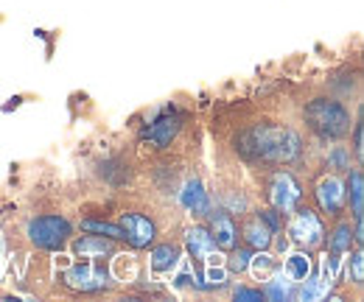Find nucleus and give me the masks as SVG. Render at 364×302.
Segmentation results:
<instances>
[{
  "instance_id": "1",
  "label": "nucleus",
  "mask_w": 364,
  "mask_h": 302,
  "mask_svg": "<svg viewBox=\"0 0 364 302\" xmlns=\"http://www.w3.org/2000/svg\"><path fill=\"white\" fill-rule=\"evenodd\" d=\"M238 149L252 157V160H264V163H291L300 157L303 143L300 134L286 126H272V124H258L252 129H247L238 137Z\"/></svg>"
},
{
  "instance_id": "2",
  "label": "nucleus",
  "mask_w": 364,
  "mask_h": 302,
  "mask_svg": "<svg viewBox=\"0 0 364 302\" xmlns=\"http://www.w3.org/2000/svg\"><path fill=\"white\" fill-rule=\"evenodd\" d=\"M306 124L322 140H339L350 131V112L333 98H314L306 107Z\"/></svg>"
},
{
  "instance_id": "3",
  "label": "nucleus",
  "mask_w": 364,
  "mask_h": 302,
  "mask_svg": "<svg viewBox=\"0 0 364 302\" xmlns=\"http://www.w3.org/2000/svg\"><path fill=\"white\" fill-rule=\"evenodd\" d=\"M70 232H73L70 221L62 216H40L28 221V238H31V244L37 249H46V252L65 249Z\"/></svg>"
},
{
  "instance_id": "4",
  "label": "nucleus",
  "mask_w": 364,
  "mask_h": 302,
  "mask_svg": "<svg viewBox=\"0 0 364 302\" xmlns=\"http://www.w3.org/2000/svg\"><path fill=\"white\" fill-rule=\"evenodd\" d=\"M65 286H70L76 291H101V288H109L112 280L101 260H85L65 271Z\"/></svg>"
},
{
  "instance_id": "5",
  "label": "nucleus",
  "mask_w": 364,
  "mask_h": 302,
  "mask_svg": "<svg viewBox=\"0 0 364 302\" xmlns=\"http://www.w3.org/2000/svg\"><path fill=\"white\" fill-rule=\"evenodd\" d=\"M300 196H303V190H300V185H297V179L289 171L274 173L272 182H269V202H272V207L277 213H283V216L294 213Z\"/></svg>"
},
{
  "instance_id": "6",
  "label": "nucleus",
  "mask_w": 364,
  "mask_h": 302,
  "mask_svg": "<svg viewBox=\"0 0 364 302\" xmlns=\"http://www.w3.org/2000/svg\"><path fill=\"white\" fill-rule=\"evenodd\" d=\"M289 235L300 244V247H306V249H317L322 247V241H325V230H322V221L317 218L314 210H297V216L291 218V224H289Z\"/></svg>"
},
{
  "instance_id": "7",
  "label": "nucleus",
  "mask_w": 364,
  "mask_h": 302,
  "mask_svg": "<svg viewBox=\"0 0 364 302\" xmlns=\"http://www.w3.org/2000/svg\"><path fill=\"white\" fill-rule=\"evenodd\" d=\"M182 129V118L177 115V112H163L157 121H151L146 129L140 131V140L143 143H149L151 149H166L177 134H180Z\"/></svg>"
},
{
  "instance_id": "8",
  "label": "nucleus",
  "mask_w": 364,
  "mask_h": 302,
  "mask_svg": "<svg viewBox=\"0 0 364 302\" xmlns=\"http://www.w3.org/2000/svg\"><path fill=\"white\" fill-rule=\"evenodd\" d=\"M121 230H124V238H127L135 249L151 247V241H154V235H157L154 221L146 216H140V213H124V218H121Z\"/></svg>"
},
{
  "instance_id": "9",
  "label": "nucleus",
  "mask_w": 364,
  "mask_h": 302,
  "mask_svg": "<svg viewBox=\"0 0 364 302\" xmlns=\"http://www.w3.org/2000/svg\"><path fill=\"white\" fill-rule=\"evenodd\" d=\"M317 205L322 213L328 216H339L342 205H345V185L336 176H325L317 185Z\"/></svg>"
},
{
  "instance_id": "10",
  "label": "nucleus",
  "mask_w": 364,
  "mask_h": 302,
  "mask_svg": "<svg viewBox=\"0 0 364 302\" xmlns=\"http://www.w3.org/2000/svg\"><path fill=\"white\" fill-rule=\"evenodd\" d=\"M180 202L182 207L193 216H208L210 213V196L205 190V185L199 179H188L180 190Z\"/></svg>"
},
{
  "instance_id": "11",
  "label": "nucleus",
  "mask_w": 364,
  "mask_h": 302,
  "mask_svg": "<svg viewBox=\"0 0 364 302\" xmlns=\"http://www.w3.org/2000/svg\"><path fill=\"white\" fill-rule=\"evenodd\" d=\"M185 247H188L191 258L199 260V263H208L216 252V241H213L210 230H205V227H191L185 232Z\"/></svg>"
},
{
  "instance_id": "12",
  "label": "nucleus",
  "mask_w": 364,
  "mask_h": 302,
  "mask_svg": "<svg viewBox=\"0 0 364 302\" xmlns=\"http://www.w3.org/2000/svg\"><path fill=\"white\" fill-rule=\"evenodd\" d=\"M210 235L216 241V249H235V244H238V227H235V221L228 213L213 218Z\"/></svg>"
},
{
  "instance_id": "13",
  "label": "nucleus",
  "mask_w": 364,
  "mask_h": 302,
  "mask_svg": "<svg viewBox=\"0 0 364 302\" xmlns=\"http://www.w3.org/2000/svg\"><path fill=\"white\" fill-rule=\"evenodd\" d=\"M73 252L79 258H104L112 252V244H109V238H101V235H85L73 244Z\"/></svg>"
},
{
  "instance_id": "14",
  "label": "nucleus",
  "mask_w": 364,
  "mask_h": 302,
  "mask_svg": "<svg viewBox=\"0 0 364 302\" xmlns=\"http://www.w3.org/2000/svg\"><path fill=\"white\" fill-rule=\"evenodd\" d=\"M244 238H247V244L252 247V249H269V244H272V230L261 221V216H255L252 221H247V227H244Z\"/></svg>"
},
{
  "instance_id": "15",
  "label": "nucleus",
  "mask_w": 364,
  "mask_h": 302,
  "mask_svg": "<svg viewBox=\"0 0 364 302\" xmlns=\"http://www.w3.org/2000/svg\"><path fill=\"white\" fill-rule=\"evenodd\" d=\"M177 260H180V247H174V244H160V247H154V252H151V269H154V271H171V269L177 266Z\"/></svg>"
},
{
  "instance_id": "16",
  "label": "nucleus",
  "mask_w": 364,
  "mask_h": 302,
  "mask_svg": "<svg viewBox=\"0 0 364 302\" xmlns=\"http://www.w3.org/2000/svg\"><path fill=\"white\" fill-rule=\"evenodd\" d=\"M345 196H350V205H353V216L362 218V210H364V176H362V171L350 173Z\"/></svg>"
},
{
  "instance_id": "17",
  "label": "nucleus",
  "mask_w": 364,
  "mask_h": 302,
  "mask_svg": "<svg viewBox=\"0 0 364 302\" xmlns=\"http://www.w3.org/2000/svg\"><path fill=\"white\" fill-rule=\"evenodd\" d=\"M286 274L291 277V283H303L311 274V260L306 258V255H300V252L289 255V260H286Z\"/></svg>"
},
{
  "instance_id": "18",
  "label": "nucleus",
  "mask_w": 364,
  "mask_h": 302,
  "mask_svg": "<svg viewBox=\"0 0 364 302\" xmlns=\"http://www.w3.org/2000/svg\"><path fill=\"white\" fill-rule=\"evenodd\" d=\"M82 230H87V232H95V235H101V238H109V241H124V230L118 227V224H109V221H82Z\"/></svg>"
},
{
  "instance_id": "19",
  "label": "nucleus",
  "mask_w": 364,
  "mask_h": 302,
  "mask_svg": "<svg viewBox=\"0 0 364 302\" xmlns=\"http://www.w3.org/2000/svg\"><path fill=\"white\" fill-rule=\"evenodd\" d=\"M350 241H353V232H350V224H339L331 235V255H345L350 249Z\"/></svg>"
},
{
  "instance_id": "20",
  "label": "nucleus",
  "mask_w": 364,
  "mask_h": 302,
  "mask_svg": "<svg viewBox=\"0 0 364 302\" xmlns=\"http://www.w3.org/2000/svg\"><path fill=\"white\" fill-rule=\"evenodd\" d=\"M291 280H283V277H277L272 280L269 286H267V291H264V297H269V300L280 302V300H289L291 297V286H289Z\"/></svg>"
},
{
  "instance_id": "21",
  "label": "nucleus",
  "mask_w": 364,
  "mask_h": 302,
  "mask_svg": "<svg viewBox=\"0 0 364 302\" xmlns=\"http://www.w3.org/2000/svg\"><path fill=\"white\" fill-rule=\"evenodd\" d=\"M328 166L336 168V171H348V168H350V151L342 149V146H336V149L328 154Z\"/></svg>"
},
{
  "instance_id": "22",
  "label": "nucleus",
  "mask_w": 364,
  "mask_h": 302,
  "mask_svg": "<svg viewBox=\"0 0 364 302\" xmlns=\"http://www.w3.org/2000/svg\"><path fill=\"white\" fill-rule=\"evenodd\" d=\"M250 252L247 249H238V252H232L228 260V266H230V271H247L250 269Z\"/></svg>"
},
{
  "instance_id": "23",
  "label": "nucleus",
  "mask_w": 364,
  "mask_h": 302,
  "mask_svg": "<svg viewBox=\"0 0 364 302\" xmlns=\"http://www.w3.org/2000/svg\"><path fill=\"white\" fill-rule=\"evenodd\" d=\"M350 271H353V283L362 286L364 283V255L362 252H353V255H350Z\"/></svg>"
},
{
  "instance_id": "24",
  "label": "nucleus",
  "mask_w": 364,
  "mask_h": 302,
  "mask_svg": "<svg viewBox=\"0 0 364 302\" xmlns=\"http://www.w3.org/2000/svg\"><path fill=\"white\" fill-rule=\"evenodd\" d=\"M202 277H208V283H205V288H219V286H225V283H228V280H225L228 274H225L222 269H208V271H205Z\"/></svg>"
},
{
  "instance_id": "25",
  "label": "nucleus",
  "mask_w": 364,
  "mask_h": 302,
  "mask_svg": "<svg viewBox=\"0 0 364 302\" xmlns=\"http://www.w3.org/2000/svg\"><path fill=\"white\" fill-rule=\"evenodd\" d=\"M250 266L255 269V271H269V269H274V258L272 255H255V258H250Z\"/></svg>"
},
{
  "instance_id": "26",
  "label": "nucleus",
  "mask_w": 364,
  "mask_h": 302,
  "mask_svg": "<svg viewBox=\"0 0 364 302\" xmlns=\"http://www.w3.org/2000/svg\"><path fill=\"white\" fill-rule=\"evenodd\" d=\"M232 297L235 300H264V291L261 288H235Z\"/></svg>"
},
{
  "instance_id": "27",
  "label": "nucleus",
  "mask_w": 364,
  "mask_h": 302,
  "mask_svg": "<svg viewBox=\"0 0 364 302\" xmlns=\"http://www.w3.org/2000/svg\"><path fill=\"white\" fill-rule=\"evenodd\" d=\"M362 140H364V129H362V124H359V126H356V134H353V143H356V146H353V149H356V154H362Z\"/></svg>"
}]
</instances>
